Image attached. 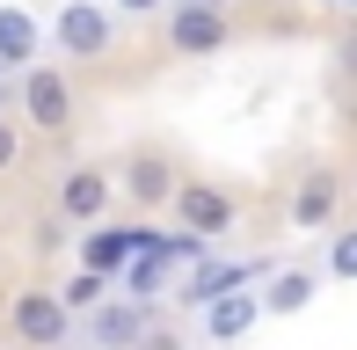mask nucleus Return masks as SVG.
I'll return each instance as SVG.
<instances>
[{
    "mask_svg": "<svg viewBox=\"0 0 357 350\" xmlns=\"http://www.w3.org/2000/svg\"><path fill=\"white\" fill-rule=\"evenodd\" d=\"M22 117L15 124H29L37 139H66L73 132V117H80V102H73V73L66 66H52V59H37V66H22Z\"/></svg>",
    "mask_w": 357,
    "mask_h": 350,
    "instance_id": "1",
    "label": "nucleus"
},
{
    "mask_svg": "<svg viewBox=\"0 0 357 350\" xmlns=\"http://www.w3.org/2000/svg\"><path fill=\"white\" fill-rule=\"evenodd\" d=\"M109 183H117V197L132 204V219H153V212H168L175 183H183V161H175L168 146H132L117 168H109Z\"/></svg>",
    "mask_w": 357,
    "mask_h": 350,
    "instance_id": "2",
    "label": "nucleus"
},
{
    "mask_svg": "<svg viewBox=\"0 0 357 350\" xmlns=\"http://www.w3.org/2000/svg\"><path fill=\"white\" fill-rule=\"evenodd\" d=\"M160 37H168L175 59H212L234 44V15H226V0H168Z\"/></svg>",
    "mask_w": 357,
    "mask_h": 350,
    "instance_id": "3",
    "label": "nucleus"
},
{
    "mask_svg": "<svg viewBox=\"0 0 357 350\" xmlns=\"http://www.w3.org/2000/svg\"><path fill=\"white\" fill-rule=\"evenodd\" d=\"M160 227L153 219H95L88 234H80V270H95V277H117L124 263L139 256V248H153Z\"/></svg>",
    "mask_w": 357,
    "mask_h": 350,
    "instance_id": "4",
    "label": "nucleus"
},
{
    "mask_svg": "<svg viewBox=\"0 0 357 350\" xmlns=\"http://www.w3.org/2000/svg\"><path fill=\"white\" fill-rule=\"evenodd\" d=\"M52 44L66 59H109V44H117V15L102 8V0H66V8L52 15Z\"/></svg>",
    "mask_w": 357,
    "mask_h": 350,
    "instance_id": "5",
    "label": "nucleus"
},
{
    "mask_svg": "<svg viewBox=\"0 0 357 350\" xmlns=\"http://www.w3.org/2000/svg\"><path fill=\"white\" fill-rule=\"evenodd\" d=\"M168 212L183 219V234L212 241V234H234L241 197H234V190H219V183H204V175H183V183H175V197H168Z\"/></svg>",
    "mask_w": 357,
    "mask_h": 350,
    "instance_id": "6",
    "label": "nucleus"
},
{
    "mask_svg": "<svg viewBox=\"0 0 357 350\" xmlns=\"http://www.w3.org/2000/svg\"><path fill=\"white\" fill-rule=\"evenodd\" d=\"M8 336L22 350H59L73 336V314L59 307L52 284H29V292H15V307H8Z\"/></svg>",
    "mask_w": 357,
    "mask_h": 350,
    "instance_id": "7",
    "label": "nucleus"
},
{
    "mask_svg": "<svg viewBox=\"0 0 357 350\" xmlns=\"http://www.w3.org/2000/svg\"><path fill=\"white\" fill-rule=\"evenodd\" d=\"M343 197H350V183L335 168H306L299 183H291V204H284V219L299 234H328L335 219H343Z\"/></svg>",
    "mask_w": 357,
    "mask_h": 350,
    "instance_id": "8",
    "label": "nucleus"
},
{
    "mask_svg": "<svg viewBox=\"0 0 357 350\" xmlns=\"http://www.w3.org/2000/svg\"><path fill=\"white\" fill-rule=\"evenodd\" d=\"M52 204H59V219H66V227H95V219H109V204H117V183H109V168L80 161V168L59 175Z\"/></svg>",
    "mask_w": 357,
    "mask_h": 350,
    "instance_id": "9",
    "label": "nucleus"
},
{
    "mask_svg": "<svg viewBox=\"0 0 357 350\" xmlns=\"http://www.w3.org/2000/svg\"><path fill=\"white\" fill-rule=\"evenodd\" d=\"M153 321H160L153 299H102V307H88V343L95 350H132Z\"/></svg>",
    "mask_w": 357,
    "mask_h": 350,
    "instance_id": "10",
    "label": "nucleus"
},
{
    "mask_svg": "<svg viewBox=\"0 0 357 350\" xmlns=\"http://www.w3.org/2000/svg\"><path fill=\"white\" fill-rule=\"evenodd\" d=\"M44 59V22L22 0H0V73H22Z\"/></svg>",
    "mask_w": 357,
    "mask_h": 350,
    "instance_id": "11",
    "label": "nucleus"
},
{
    "mask_svg": "<svg viewBox=\"0 0 357 350\" xmlns=\"http://www.w3.org/2000/svg\"><path fill=\"white\" fill-rule=\"evenodd\" d=\"M255 321H263V299H255L248 284H234V292H219L212 307H204V343H219V350H226V343L248 336Z\"/></svg>",
    "mask_w": 357,
    "mask_h": 350,
    "instance_id": "12",
    "label": "nucleus"
},
{
    "mask_svg": "<svg viewBox=\"0 0 357 350\" xmlns=\"http://www.w3.org/2000/svg\"><path fill=\"white\" fill-rule=\"evenodd\" d=\"M255 277H263V263H204V256H197L175 299H183V307H212L219 292H234V284H255Z\"/></svg>",
    "mask_w": 357,
    "mask_h": 350,
    "instance_id": "13",
    "label": "nucleus"
},
{
    "mask_svg": "<svg viewBox=\"0 0 357 350\" xmlns=\"http://www.w3.org/2000/svg\"><path fill=\"white\" fill-rule=\"evenodd\" d=\"M255 299H263V314H306V307L321 299V270H306V263L270 270V284H263Z\"/></svg>",
    "mask_w": 357,
    "mask_h": 350,
    "instance_id": "14",
    "label": "nucleus"
},
{
    "mask_svg": "<svg viewBox=\"0 0 357 350\" xmlns=\"http://www.w3.org/2000/svg\"><path fill=\"white\" fill-rule=\"evenodd\" d=\"M52 292H59V307H66V314H88V307H102V299H109V277H95V270H73V277H66V284H52Z\"/></svg>",
    "mask_w": 357,
    "mask_h": 350,
    "instance_id": "15",
    "label": "nucleus"
},
{
    "mask_svg": "<svg viewBox=\"0 0 357 350\" xmlns=\"http://www.w3.org/2000/svg\"><path fill=\"white\" fill-rule=\"evenodd\" d=\"M328 277H350V284H357V227H343V234L328 241Z\"/></svg>",
    "mask_w": 357,
    "mask_h": 350,
    "instance_id": "16",
    "label": "nucleus"
},
{
    "mask_svg": "<svg viewBox=\"0 0 357 350\" xmlns=\"http://www.w3.org/2000/svg\"><path fill=\"white\" fill-rule=\"evenodd\" d=\"M15 161H22V124L0 109V175H15Z\"/></svg>",
    "mask_w": 357,
    "mask_h": 350,
    "instance_id": "17",
    "label": "nucleus"
},
{
    "mask_svg": "<svg viewBox=\"0 0 357 350\" xmlns=\"http://www.w3.org/2000/svg\"><path fill=\"white\" fill-rule=\"evenodd\" d=\"M132 350H190V343H183V336H175V328H168V321H153V328H146V336H139Z\"/></svg>",
    "mask_w": 357,
    "mask_h": 350,
    "instance_id": "18",
    "label": "nucleus"
},
{
    "mask_svg": "<svg viewBox=\"0 0 357 350\" xmlns=\"http://www.w3.org/2000/svg\"><path fill=\"white\" fill-rule=\"evenodd\" d=\"M335 59H343V73H350V81H357V22L343 29V37H335Z\"/></svg>",
    "mask_w": 357,
    "mask_h": 350,
    "instance_id": "19",
    "label": "nucleus"
},
{
    "mask_svg": "<svg viewBox=\"0 0 357 350\" xmlns=\"http://www.w3.org/2000/svg\"><path fill=\"white\" fill-rule=\"evenodd\" d=\"M117 8H124V15H160L168 0H117Z\"/></svg>",
    "mask_w": 357,
    "mask_h": 350,
    "instance_id": "20",
    "label": "nucleus"
},
{
    "mask_svg": "<svg viewBox=\"0 0 357 350\" xmlns=\"http://www.w3.org/2000/svg\"><path fill=\"white\" fill-rule=\"evenodd\" d=\"M335 8H350V15H357V0H335Z\"/></svg>",
    "mask_w": 357,
    "mask_h": 350,
    "instance_id": "21",
    "label": "nucleus"
},
{
    "mask_svg": "<svg viewBox=\"0 0 357 350\" xmlns=\"http://www.w3.org/2000/svg\"><path fill=\"white\" fill-rule=\"evenodd\" d=\"M212 350H219V343H212Z\"/></svg>",
    "mask_w": 357,
    "mask_h": 350,
    "instance_id": "22",
    "label": "nucleus"
}]
</instances>
